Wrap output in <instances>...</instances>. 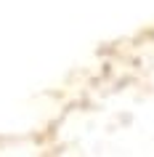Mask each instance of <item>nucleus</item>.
I'll return each mask as SVG.
<instances>
[]
</instances>
